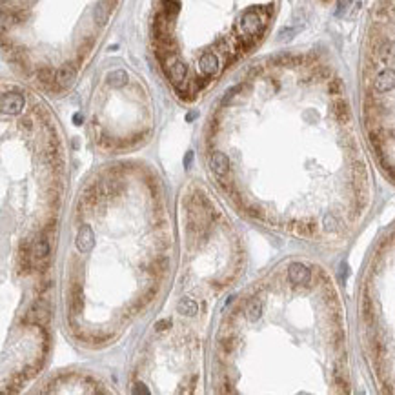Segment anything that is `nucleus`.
I'll list each match as a JSON object with an SVG mask.
<instances>
[{
    "label": "nucleus",
    "instance_id": "1",
    "mask_svg": "<svg viewBox=\"0 0 395 395\" xmlns=\"http://www.w3.org/2000/svg\"><path fill=\"white\" fill-rule=\"evenodd\" d=\"M75 77H77V68L73 64H66L62 66L60 70L57 71V88L58 90H64L68 86L73 84Z\"/></svg>",
    "mask_w": 395,
    "mask_h": 395
},
{
    "label": "nucleus",
    "instance_id": "2",
    "mask_svg": "<svg viewBox=\"0 0 395 395\" xmlns=\"http://www.w3.org/2000/svg\"><path fill=\"white\" fill-rule=\"evenodd\" d=\"M199 66H200V71H202L204 75H208V77H215V75L219 73V60H217V57L213 53L204 55V57L200 58Z\"/></svg>",
    "mask_w": 395,
    "mask_h": 395
},
{
    "label": "nucleus",
    "instance_id": "3",
    "mask_svg": "<svg viewBox=\"0 0 395 395\" xmlns=\"http://www.w3.org/2000/svg\"><path fill=\"white\" fill-rule=\"evenodd\" d=\"M22 104H24V98L18 93H6L4 98H2V108H4V111H11V113L20 110Z\"/></svg>",
    "mask_w": 395,
    "mask_h": 395
},
{
    "label": "nucleus",
    "instance_id": "4",
    "mask_svg": "<svg viewBox=\"0 0 395 395\" xmlns=\"http://www.w3.org/2000/svg\"><path fill=\"white\" fill-rule=\"evenodd\" d=\"M395 86V73L391 70L383 71L379 77L375 78V88L379 91H388Z\"/></svg>",
    "mask_w": 395,
    "mask_h": 395
},
{
    "label": "nucleus",
    "instance_id": "5",
    "mask_svg": "<svg viewBox=\"0 0 395 395\" xmlns=\"http://www.w3.org/2000/svg\"><path fill=\"white\" fill-rule=\"evenodd\" d=\"M108 82H110L113 88H122L128 82V77L124 71H113V73H110V77H108Z\"/></svg>",
    "mask_w": 395,
    "mask_h": 395
}]
</instances>
